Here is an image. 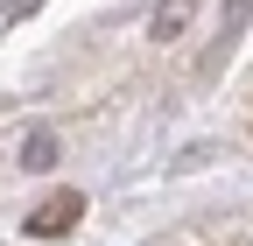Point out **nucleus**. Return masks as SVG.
<instances>
[{"label": "nucleus", "instance_id": "nucleus-3", "mask_svg": "<svg viewBox=\"0 0 253 246\" xmlns=\"http://www.w3.org/2000/svg\"><path fill=\"white\" fill-rule=\"evenodd\" d=\"M56 162V134H28V148H21V169H49Z\"/></svg>", "mask_w": 253, "mask_h": 246}, {"label": "nucleus", "instance_id": "nucleus-2", "mask_svg": "<svg viewBox=\"0 0 253 246\" xmlns=\"http://www.w3.org/2000/svg\"><path fill=\"white\" fill-rule=\"evenodd\" d=\"M183 21H190V0H169L162 14H155V42H176V36H183Z\"/></svg>", "mask_w": 253, "mask_h": 246}, {"label": "nucleus", "instance_id": "nucleus-1", "mask_svg": "<svg viewBox=\"0 0 253 246\" xmlns=\"http://www.w3.org/2000/svg\"><path fill=\"white\" fill-rule=\"evenodd\" d=\"M78 218H84V197H78V190H56L49 204H36V211H28V232H36V239H63Z\"/></svg>", "mask_w": 253, "mask_h": 246}]
</instances>
